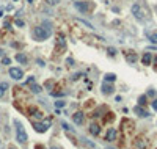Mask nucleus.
Listing matches in <instances>:
<instances>
[{"label":"nucleus","mask_w":157,"mask_h":149,"mask_svg":"<svg viewBox=\"0 0 157 149\" xmlns=\"http://www.w3.org/2000/svg\"><path fill=\"white\" fill-rule=\"evenodd\" d=\"M14 24H16V25H18V27H21V28H22V27H24V25H25V24H24V20H21L19 18H18V19H16V20H14Z\"/></svg>","instance_id":"nucleus-21"},{"label":"nucleus","mask_w":157,"mask_h":149,"mask_svg":"<svg viewBox=\"0 0 157 149\" xmlns=\"http://www.w3.org/2000/svg\"><path fill=\"white\" fill-rule=\"evenodd\" d=\"M134 112H135L137 115H140V116H142V118H146V116H148V115H149L148 112H145V110H143L142 107H140V105H137L135 108H134Z\"/></svg>","instance_id":"nucleus-11"},{"label":"nucleus","mask_w":157,"mask_h":149,"mask_svg":"<svg viewBox=\"0 0 157 149\" xmlns=\"http://www.w3.org/2000/svg\"><path fill=\"white\" fill-rule=\"evenodd\" d=\"M32 91H33V93H36V94H39V93L43 91V88L39 86V85H32Z\"/></svg>","instance_id":"nucleus-18"},{"label":"nucleus","mask_w":157,"mask_h":149,"mask_svg":"<svg viewBox=\"0 0 157 149\" xmlns=\"http://www.w3.org/2000/svg\"><path fill=\"white\" fill-rule=\"evenodd\" d=\"M50 127V123H33V129H35L36 132H39V134H44V132H47Z\"/></svg>","instance_id":"nucleus-3"},{"label":"nucleus","mask_w":157,"mask_h":149,"mask_svg":"<svg viewBox=\"0 0 157 149\" xmlns=\"http://www.w3.org/2000/svg\"><path fill=\"white\" fill-rule=\"evenodd\" d=\"M113 90H115V88L112 86V85H109V82H105V83L102 85V93H104V94H109V93H113Z\"/></svg>","instance_id":"nucleus-10"},{"label":"nucleus","mask_w":157,"mask_h":149,"mask_svg":"<svg viewBox=\"0 0 157 149\" xmlns=\"http://www.w3.org/2000/svg\"><path fill=\"white\" fill-rule=\"evenodd\" d=\"M60 2V0H46V3L47 5H50V7H54V5H57Z\"/></svg>","instance_id":"nucleus-23"},{"label":"nucleus","mask_w":157,"mask_h":149,"mask_svg":"<svg viewBox=\"0 0 157 149\" xmlns=\"http://www.w3.org/2000/svg\"><path fill=\"white\" fill-rule=\"evenodd\" d=\"M105 149H112V148H105Z\"/></svg>","instance_id":"nucleus-32"},{"label":"nucleus","mask_w":157,"mask_h":149,"mask_svg":"<svg viewBox=\"0 0 157 149\" xmlns=\"http://www.w3.org/2000/svg\"><path fill=\"white\" fill-rule=\"evenodd\" d=\"M116 75L115 74H105V82H115Z\"/></svg>","instance_id":"nucleus-17"},{"label":"nucleus","mask_w":157,"mask_h":149,"mask_svg":"<svg viewBox=\"0 0 157 149\" xmlns=\"http://www.w3.org/2000/svg\"><path fill=\"white\" fill-rule=\"evenodd\" d=\"M132 13H134V16H135L138 20H145V16H143V11H142V7H140V5H134Z\"/></svg>","instance_id":"nucleus-6"},{"label":"nucleus","mask_w":157,"mask_h":149,"mask_svg":"<svg viewBox=\"0 0 157 149\" xmlns=\"http://www.w3.org/2000/svg\"><path fill=\"white\" fill-rule=\"evenodd\" d=\"M151 60H153V57H151V53H148V52H146V53L143 55V58H142V63L148 66V64H151Z\"/></svg>","instance_id":"nucleus-12"},{"label":"nucleus","mask_w":157,"mask_h":149,"mask_svg":"<svg viewBox=\"0 0 157 149\" xmlns=\"http://www.w3.org/2000/svg\"><path fill=\"white\" fill-rule=\"evenodd\" d=\"M83 119H85V115H83L82 112H77V113L72 115V121H74L77 126H82L83 124Z\"/></svg>","instance_id":"nucleus-7"},{"label":"nucleus","mask_w":157,"mask_h":149,"mask_svg":"<svg viewBox=\"0 0 157 149\" xmlns=\"http://www.w3.org/2000/svg\"><path fill=\"white\" fill-rule=\"evenodd\" d=\"M16 60H18L19 63H22V64H27V57L24 53H18L16 55Z\"/></svg>","instance_id":"nucleus-14"},{"label":"nucleus","mask_w":157,"mask_h":149,"mask_svg":"<svg viewBox=\"0 0 157 149\" xmlns=\"http://www.w3.org/2000/svg\"><path fill=\"white\" fill-rule=\"evenodd\" d=\"M153 108L157 110V101H153Z\"/></svg>","instance_id":"nucleus-27"},{"label":"nucleus","mask_w":157,"mask_h":149,"mask_svg":"<svg viewBox=\"0 0 157 149\" xmlns=\"http://www.w3.org/2000/svg\"><path fill=\"white\" fill-rule=\"evenodd\" d=\"M50 35H52V27L47 22H44L39 27H35V30H33V38L36 41H46Z\"/></svg>","instance_id":"nucleus-1"},{"label":"nucleus","mask_w":157,"mask_h":149,"mask_svg":"<svg viewBox=\"0 0 157 149\" xmlns=\"http://www.w3.org/2000/svg\"><path fill=\"white\" fill-rule=\"evenodd\" d=\"M2 64H11V58L10 57H3L2 58Z\"/></svg>","instance_id":"nucleus-20"},{"label":"nucleus","mask_w":157,"mask_h":149,"mask_svg":"<svg viewBox=\"0 0 157 149\" xmlns=\"http://www.w3.org/2000/svg\"><path fill=\"white\" fill-rule=\"evenodd\" d=\"M138 104H140V105H145V104H146V96H140Z\"/></svg>","instance_id":"nucleus-22"},{"label":"nucleus","mask_w":157,"mask_h":149,"mask_svg":"<svg viewBox=\"0 0 157 149\" xmlns=\"http://www.w3.org/2000/svg\"><path fill=\"white\" fill-rule=\"evenodd\" d=\"M74 7H76L78 11H80V13H83V14H87L88 11L91 9V7H90L88 3H83V2H76V3H74Z\"/></svg>","instance_id":"nucleus-5"},{"label":"nucleus","mask_w":157,"mask_h":149,"mask_svg":"<svg viewBox=\"0 0 157 149\" xmlns=\"http://www.w3.org/2000/svg\"><path fill=\"white\" fill-rule=\"evenodd\" d=\"M105 140H107V141H115L116 140V130L113 127H110L107 130V137H105Z\"/></svg>","instance_id":"nucleus-8"},{"label":"nucleus","mask_w":157,"mask_h":149,"mask_svg":"<svg viewBox=\"0 0 157 149\" xmlns=\"http://www.w3.org/2000/svg\"><path fill=\"white\" fill-rule=\"evenodd\" d=\"M29 2H30V3H32V2H33V0H29Z\"/></svg>","instance_id":"nucleus-31"},{"label":"nucleus","mask_w":157,"mask_h":149,"mask_svg":"<svg viewBox=\"0 0 157 149\" xmlns=\"http://www.w3.org/2000/svg\"><path fill=\"white\" fill-rule=\"evenodd\" d=\"M126 60H127V63H135L137 61V55L135 53H126Z\"/></svg>","instance_id":"nucleus-13"},{"label":"nucleus","mask_w":157,"mask_h":149,"mask_svg":"<svg viewBox=\"0 0 157 149\" xmlns=\"http://www.w3.org/2000/svg\"><path fill=\"white\" fill-rule=\"evenodd\" d=\"M107 52H109V55H112V57H113V55L116 53V50H115L113 47H109V50H107Z\"/></svg>","instance_id":"nucleus-26"},{"label":"nucleus","mask_w":157,"mask_h":149,"mask_svg":"<svg viewBox=\"0 0 157 149\" xmlns=\"http://www.w3.org/2000/svg\"><path fill=\"white\" fill-rule=\"evenodd\" d=\"M50 149H61V148H60V146H52Z\"/></svg>","instance_id":"nucleus-29"},{"label":"nucleus","mask_w":157,"mask_h":149,"mask_svg":"<svg viewBox=\"0 0 157 149\" xmlns=\"http://www.w3.org/2000/svg\"><path fill=\"white\" fill-rule=\"evenodd\" d=\"M61 126H63V127H65L66 130H72V132H74V129H72V127H69V126H68V124H66V123H65V121H63V123H61Z\"/></svg>","instance_id":"nucleus-25"},{"label":"nucleus","mask_w":157,"mask_h":149,"mask_svg":"<svg viewBox=\"0 0 157 149\" xmlns=\"http://www.w3.org/2000/svg\"><path fill=\"white\" fill-rule=\"evenodd\" d=\"M90 134L94 135V137L99 135L101 134V126L99 124H91V126H90Z\"/></svg>","instance_id":"nucleus-9"},{"label":"nucleus","mask_w":157,"mask_h":149,"mask_svg":"<svg viewBox=\"0 0 157 149\" xmlns=\"http://www.w3.org/2000/svg\"><path fill=\"white\" fill-rule=\"evenodd\" d=\"M10 149H16V148H13V146H10Z\"/></svg>","instance_id":"nucleus-30"},{"label":"nucleus","mask_w":157,"mask_h":149,"mask_svg":"<svg viewBox=\"0 0 157 149\" xmlns=\"http://www.w3.org/2000/svg\"><path fill=\"white\" fill-rule=\"evenodd\" d=\"M0 55H2V50H0Z\"/></svg>","instance_id":"nucleus-33"},{"label":"nucleus","mask_w":157,"mask_h":149,"mask_svg":"<svg viewBox=\"0 0 157 149\" xmlns=\"http://www.w3.org/2000/svg\"><path fill=\"white\" fill-rule=\"evenodd\" d=\"M8 88H10V85L7 83V82H2V83H0V96H2L3 93L8 90Z\"/></svg>","instance_id":"nucleus-15"},{"label":"nucleus","mask_w":157,"mask_h":149,"mask_svg":"<svg viewBox=\"0 0 157 149\" xmlns=\"http://www.w3.org/2000/svg\"><path fill=\"white\" fill-rule=\"evenodd\" d=\"M14 2H18V0H14Z\"/></svg>","instance_id":"nucleus-34"},{"label":"nucleus","mask_w":157,"mask_h":149,"mask_svg":"<svg viewBox=\"0 0 157 149\" xmlns=\"http://www.w3.org/2000/svg\"><path fill=\"white\" fill-rule=\"evenodd\" d=\"M66 63H68L69 66H71V64H74V61H72V60H71V58H68V61H66Z\"/></svg>","instance_id":"nucleus-28"},{"label":"nucleus","mask_w":157,"mask_h":149,"mask_svg":"<svg viewBox=\"0 0 157 149\" xmlns=\"http://www.w3.org/2000/svg\"><path fill=\"white\" fill-rule=\"evenodd\" d=\"M55 107H57V108L65 107V102H63V101H58V102H55Z\"/></svg>","instance_id":"nucleus-24"},{"label":"nucleus","mask_w":157,"mask_h":149,"mask_svg":"<svg viewBox=\"0 0 157 149\" xmlns=\"http://www.w3.org/2000/svg\"><path fill=\"white\" fill-rule=\"evenodd\" d=\"M10 77L14 80H21L24 77V72H22L21 68H10Z\"/></svg>","instance_id":"nucleus-4"},{"label":"nucleus","mask_w":157,"mask_h":149,"mask_svg":"<svg viewBox=\"0 0 157 149\" xmlns=\"http://www.w3.org/2000/svg\"><path fill=\"white\" fill-rule=\"evenodd\" d=\"M143 138H138V141H137V148H140V149H145L146 148V141H142Z\"/></svg>","instance_id":"nucleus-19"},{"label":"nucleus","mask_w":157,"mask_h":149,"mask_svg":"<svg viewBox=\"0 0 157 149\" xmlns=\"http://www.w3.org/2000/svg\"><path fill=\"white\" fill-rule=\"evenodd\" d=\"M149 41L153 42V44H157V31H153L149 35Z\"/></svg>","instance_id":"nucleus-16"},{"label":"nucleus","mask_w":157,"mask_h":149,"mask_svg":"<svg viewBox=\"0 0 157 149\" xmlns=\"http://www.w3.org/2000/svg\"><path fill=\"white\" fill-rule=\"evenodd\" d=\"M14 124H16V140H18L21 145H25L29 137H27V132L24 129V126L21 124L19 119H14Z\"/></svg>","instance_id":"nucleus-2"}]
</instances>
